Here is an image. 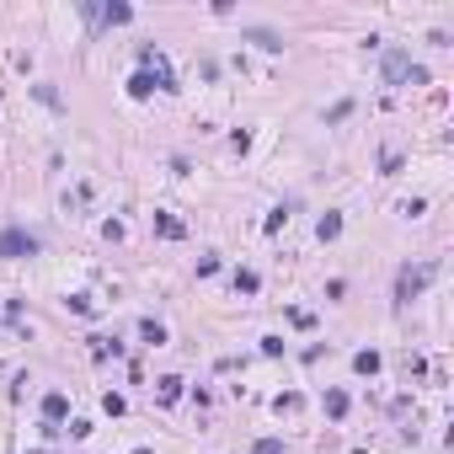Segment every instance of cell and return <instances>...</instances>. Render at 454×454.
<instances>
[{
	"mask_svg": "<svg viewBox=\"0 0 454 454\" xmlns=\"http://www.w3.org/2000/svg\"><path fill=\"white\" fill-rule=\"evenodd\" d=\"M433 278H438V262H417V268L406 262V268L395 273V305H412V299L428 289Z\"/></svg>",
	"mask_w": 454,
	"mask_h": 454,
	"instance_id": "1",
	"label": "cell"
},
{
	"mask_svg": "<svg viewBox=\"0 0 454 454\" xmlns=\"http://www.w3.org/2000/svg\"><path fill=\"white\" fill-rule=\"evenodd\" d=\"M385 81L391 86H422L428 81V70H422V64H412V54H401V48H391V54H385Z\"/></svg>",
	"mask_w": 454,
	"mask_h": 454,
	"instance_id": "2",
	"label": "cell"
},
{
	"mask_svg": "<svg viewBox=\"0 0 454 454\" xmlns=\"http://www.w3.org/2000/svg\"><path fill=\"white\" fill-rule=\"evenodd\" d=\"M81 11H86V21H91V27H118V21L134 17V6H124V0H112V6H91V0H86Z\"/></svg>",
	"mask_w": 454,
	"mask_h": 454,
	"instance_id": "3",
	"label": "cell"
},
{
	"mask_svg": "<svg viewBox=\"0 0 454 454\" xmlns=\"http://www.w3.org/2000/svg\"><path fill=\"white\" fill-rule=\"evenodd\" d=\"M32 251H38V235H27V230H6L0 235V257H11V262L32 257Z\"/></svg>",
	"mask_w": 454,
	"mask_h": 454,
	"instance_id": "4",
	"label": "cell"
},
{
	"mask_svg": "<svg viewBox=\"0 0 454 454\" xmlns=\"http://www.w3.org/2000/svg\"><path fill=\"white\" fill-rule=\"evenodd\" d=\"M155 235H166V241H182L187 225L177 219V214H155Z\"/></svg>",
	"mask_w": 454,
	"mask_h": 454,
	"instance_id": "5",
	"label": "cell"
},
{
	"mask_svg": "<svg viewBox=\"0 0 454 454\" xmlns=\"http://www.w3.org/2000/svg\"><path fill=\"white\" fill-rule=\"evenodd\" d=\"M315 235H321V241H337V235H342V214H321V219H315Z\"/></svg>",
	"mask_w": 454,
	"mask_h": 454,
	"instance_id": "6",
	"label": "cell"
},
{
	"mask_svg": "<svg viewBox=\"0 0 454 454\" xmlns=\"http://www.w3.org/2000/svg\"><path fill=\"white\" fill-rule=\"evenodd\" d=\"M64 412H70V401H64L59 391H48V395H43V417H48V422H59Z\"/></svg>",
	"mask_w": 454,
	"mask_h": 454,
	"instance_id": "7",
	"label": "cell"
},
{
	"mask_svg": "<svg viewBox=\"0 0 454 454\" xmlns=\"http://www.w3.org/2000/svg\"><path fill=\"white\" fill-rule=\"evenodd\" d=\"M246 38L257 43V48H268V54H278V48H284V38H278V32H268V27H251Z\"/></svg>",
	"mask_w": 454,
	"mask_h": 454,
	"instance_id": "8",
	"label": "cell"
},
{
	"mask_svg": "<svg viewBox=\"0 0 454 454\" xmlns=\"http://www.w3.org/2000/svg\"><path fill=\"white\" fill-rule=\"evenodd\" d=\"M353 369H358V374H379V353H374V348H364L358 358H353Z\"/></svg>",
	"mask_w": 454,
	"mask_h": 454,
	"instance_id": "9",
	"label": "cell"
},
{
	"mask_svg": "<svg viewBox=\"0 0 454 454\" xmlns=\"http://www.w3.org/2000/svg\"><path fill=\"white\" fill-rule=\"evenodd\" d=\"M139 337H145V342H155V348H161V342H166V326H161V321H150V315H145V321H139Z\"/></svg>",
	"mask_w": 454,
	"mask_h": 454,
	"instance_id": "10",
	"label": "cell"
},
{
	"mask_svg": "<svg viewBox=\"0 0 454 454\" xmlns=\"http://www.w3.org/2000/svg\"><path fill=\"white\" fill-rule=\"evenodd\" d=\"M91 353H97V358H118V353H124V342H107V337H91Z\"/></svg>",
	"mask_w": 454,
	"mask_h": 454,
	"instance_id": "11",
	"label": "cell"
},
{
	"mask_svg": "<svg viewBox=\"0 0 454 454\" xmlns=\"http://www.w3.org/2000/svg\"><path fill=\"white\" fill-rule=\"evenodd\" d=\"M177 395H182V379H177V374H166V379H161V401H166V406H171Z\"/></svg>",
	"mask_w": 454,
	"mask_h": 454,
	"instance_id": "12",
	"label": "cell"
},
{
	"mask_svg": "<svg viewBox=\"0 0 454 454\" xmlns=\"http://www.w3.org/2000/svg\"><path fill=\"white\" fill-rule=\"evenodd\" d=\"M326 412L342 417V412H348V395H342V391H326Z\"/></svg>",
	"mask_w": 454,
	"mask_h": 454,
	"instance_id": "13",
	"label": "cell"
},
{
	"mask_svg": "<svg viewBox=\"0 0 454 454\" xmlns=\"http://www.w3.org/2000/svg\"><path fill=\"white\" fill-rule=\"evenodd\" d=\"M235 289H241V294H257V273L241 268V273H235Z\"/></svg>",
	"mask_w": 454,
	"mask_h": 454,
	"instance_id": "14",
	"label": "cell"
},
{
	"mask_svg": "<svg viewBox=\"0 0 454 454\" xmlns=\"http://www.w3.org/2000/svg\"><path fill=\"white\" fill-rule=\"evenodd\" d=\"M257 454H284V444H278V438H262V444H257Z\"/></svg>",
	"mask_w": 454,
	"mask_h": 454,
	"instance_id": "15",
	"label": "cell"
}]
</instances>
